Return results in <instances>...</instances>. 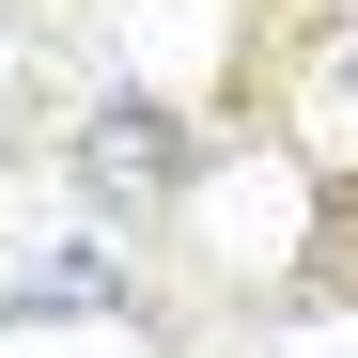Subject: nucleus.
Here are the masks:
<instances>
[{
  "label": "nucleus",
  "mask_w": 358,
  "mask_h": 358,
  "mask_svg": "<svg viewBox=\"0 0 358 358\" xmlns=\"http://www.w3.org/2000/svg\"><path fill=\"white\" fill-rule=\"evenodd\" d=\"M0 312H125V250L63 234V250H31L16 280H0Z\"/></svg>",
  "instance_id": "f03ea898"
},
{
  "label": "nucleus",
  "mask_w": 358,
  "mask_h": 358,
  "mask_svg": "<svg viewBox=\"0 0 358 358\" xmlns=\"http://www.w3.org/2000/svg\"><path fill=\"white\" fill-rule=\"evenodd\" d=\"M312 125H327V141H343V125H358V16H343V31H327V47H312Z\"/></svg>",
  "instance_id": "7ed1b4c3"
},
{
  "label": "nucleus",
  "mask_w": 358,
  "mask_h": 358,
  "mask_svg": "<svg viewBox=\"0 0 358 358\" xmlns=\"http://www.w3.org/2000/svg\"><path fill=\"white\" fill-rule=\"evenodd\" d=\"M171 171H187V141H171V109H141V94H109L94 125H78V187H94L109 218L171 203Z\"/></svg>",
  "instance_id": "f257e3e1"
}]
</instances>
